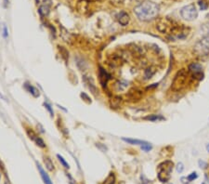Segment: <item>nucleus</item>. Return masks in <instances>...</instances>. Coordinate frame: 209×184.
Masks as SVG:
<instances>
[{"instance_id":"1","label":"nucleus","mask_w":209,"mask_h":184,"mask_svg":"<svg viewBox=\"0 0 209 184\" xmlns=\"http://www.w3.org/2000/svg\"><path fill=\"white\" fill-rule=\"evenodd\" d=\"M159 6L152 1H144L134 8L136 16L140 20L148 22L156 18L159 13Z\"/></svg>"},{"instance_id":"28","label":"nucleus","mask_w":209,"mask_h":184,"mask_svg":"<svg viewBox=\"0 0 209 184\" xmlns=\"http://www.w3.org/2000/svg\"><path fill=\"white\" fill-rule=\"evenodd\" d=\"M61 48H60V50H61V54H62V57H63L65 60L67 58H68V51H66V50L62 48V47H60Z\"/></svg>"},{"instance_id":"30","label":"nucleus","mask_w":209,"mask_h":184,"mask_svg":"<svg viewBox=\"0 0 209 184\" xmlns=\"http://www.w3.org/2000/svg\"><path fill=\"white\" fill-rule=\"evenodd\" d=\"M44 105H45V107L47 108L48 110V112H50V114H51V115H53V111H52V109H51V107H50V105H49V104H48V103H45Z\"/></svg>"},{"instance_id":"20","label":"nucleus","mask_w":209,"mask_h":184,"mask_svg":"<svg viewBox=\"0 0 209 184\" xmlns=\"http://www.w3.org/2000/svg\"><path fill=\"white\" fill-rule=\"evenodd\" d=\"M44 163H45L46 166H47V168L49 171H52L54 169V165H53V163L51 161V159H50L49 157H45L44 158Z\"/></svg>"},{"instance_id":"23","label":"nucleus","mask_w":209,"mask_h":184,"mask_svg":"<svg viewBox=\"0 0 209 184\" xmlns=\"http://www.w3.org/2000/svg\"><path fill=\"white\" fill-rule=\"evenodd\" d=\"M58 158H59V161H60L61 163V164H62V166H63L64 167H66V168H69V165L68 164H67V162L64 160V159H63V157H62V156H61L60 155V154H58Z\"/></svg>"},{"instance_id":"21","label":"nucleus","mask_w":209,"mask_h":184,"mask_svg":"<svg viewBox=\"0 0 209 184\" xmlns=\"http://www.w3.org/2000/svg\"><path fill=\"white\" fill-rule=\"evenodd\" d=\"M33 140H35V142L36 143V145H38L39 147H41V148H45V143H44V141H43V140L42 139H40L39 137H37V136H35V138H33Z\"/></svg>"},{"instance_id":"7","label":"nucleus","mask_w":209,"mask_h":184,"mask_svg":"<svg viewBox=\"0 0 209 184\" xmlns=\"http://www.w3.org/2000/svg\"><path fill=\"white\" fill-rule=\"evenodd\" d=\"M189 71L191 73H192V74H193V76H195L196 78H198L199 80H201V79H203V76H204V74H203V66L199 64V63H191L189 65Z\"/></svg>"},{"instance_id":"35","label":"nucleus","mask_w":209,"mask_h":184,"mask_svg":"<svg viewBox=\"0 0 209 184\" xmlns=\"http://www.w3.org/2000/svg\"><path fill=\"white\" fill-rule=\"evenodd\" d=\"M0 177H1V173H0Z\"/></svg>"},{"instance_id":"16","label":"nucleus","mask_w":209,"mask_h":184,"mask_svg":"<svg viewBox=\"0 0 209 184\" xmlns=\"http://www.w3.org/2000/svg\"><path fill=\"white\" fill-rule=\"evenodd\" d=\"M156 73V69L154 68V67H149L147 70H145L144 72V77L145 79H150V77H152L154 74Z\"/></svg>"},{"instance_id":"4","label":"nucleus","mask_w":209,"mask_h":184,"mask_svg":"<svg viewBox=\"0 0 209 184\" xmlns=\"http://www.w3.org/2000/svg\"><path fill=\"white\" fill-rule=\"evenodd\" d=\"M180 15L184 20L191 22L198 17V10L194 6V4H190V5H187L181 8Z\"/></svg>"},{"instance_id":"11","label":"nucleus","mask_w":209,"mask_h":184,"mask_svg":"<svg viewBox=\"0 0 209 184\" xmlns=\"http://www.w3.org/2000/svg\"><path fill=\"white\" fill-rule=\"evenodd\" d=\"M118 22L123 26L127 25V23L129 22V15L125 11L120 12V14L118 15Z\"/></svg>"},{"instance_id":"10","label":"nucleus","mask_w":209,"mask_h":184,"mask_svg":"<svg viewBox=\"0 0 209 184\" xmlns=\"http://www.w3.org/2000/svg\"><path fill=\"white\" fill-rule=\"evenodd\" d=\"M83 79H84V82H85V84L87 86V87H89L92 93L93 94L97 93V87H96V86L94 85L93 79L89 76H86V75H85V76L83 77Z\"/></svg>"},{"instance_id":"36","label":"nucleus","mask_w":209,"mask_h":184,"mask_svg":"<svg viewBox=\"0 0 209 184\" xmlns=\"http://www.w3.org/2000/svg\"><path fill=\"white\" fill-rule=\"evenodd\" d=\"M170 184H171V183H170Z\"/></svg>"},{"instance_id":"13","label":"nucleus","mask_w":209,"mask_h":184,"mask_svg":"<svg viewBox=\"0 0 209 184\" xmlns=\"http://www.w3.org/2000/svg\"><path fill=\"white\" fill-rule=\"evenodd\" d=\"M115 89L117 91H125L128 87V83L127 81H118L115 83Z\"/></svg>"},{"instance_id":"19","label":"nucleus","mask_w":209,"mask_h":184,"mask_svg":"<svg viewBox=\"0 0 209 184\" xmlns=\"http://www.w3.org/2000/svg\"><path fill=\"white\" fill-rule=\"evenodd\" d=\"M114 183H115V176L114 173H110L102 184H114Z\"/></svg>"},{"instance_id":"14","label":"nucleus","mask_w":209,"mask_h":184,"mask_svg":"<svg viewBox=\"0 0 209 184\" xmlns=\"http://www.w3.org/2000/svg\"><path fill=\"white\" fill-rule=\"evenodd\" d=\"M49 6L50 4H43L40 7H39V13L42 17L47 16L49 13Z\"/></svg>"},{"instance_id":"12","label":"nucleus","mask_w":209,"mask_h":184,"mask_svg":"<svg viewBox=\"0 0 209 184\" xmlns=\"http://www.w3.org/2000/svg\"><path fill=\"white\" fill-rule=\"evenodd\" d=\"M37 168H38V170H39L40 175H41L42 179H43V181L45 182V184H53L51 179H50V178L48 177V175L46 173V171L42 168V166L39 164H37Z\"/></svg>"},{"instance_id":"6","label":"nucleus","mask_w":209,"mask_h":184,"mask_svg":"<svg viewBox=\"0 0 209 184\" xmlns=\"http://www.w3.org/2000/svg\"><path fill=\"white\" fill-rule=\"evenodd\" d=\"M143 92L139 89H131L127 94V99L131 102H137L141 99Z\"/></svg>"},{"instance_id":"17","label":"nucleus","mask_w":209,"mask_h":184,"mask_svg":"<svg viewBox=\"0 0 209 184\" xmlns=\"http://www.w3.org/2000/svg\"><path fill=\"white\" fill-rule=\"evenodd\" d=\"M25 89H26L29 92H30L33 96H35V97H38V96H39V91L37 90L35 87H33V86L28 85V84H25Z\"/></svg>"},{"instance_id":"22","label":"nucleus","mask_w":209,"mask_h":184,"mask_svg":"<svg viewBox=\"0 0 209 184\" xmlns=\"http://www.w3.org/2000/svg\"><path fill=\"white\" fill-rule=\"evenodd\" d=\"M146 120H150V121H156V120H162L164 119L162 116H159V115H153V116H148L145 118Z\"/></svg>"},{"instance_id":"18","label":"nucleus","mask_w":209,"mask_h":184,"mask_svg":"<svg viewBox=\"0 0 209 184\" xmlns=\"http://www.w3.org/2000/svg\"><path fill=\"white\" fill-rule=\"evenodd\" d=\"M123 140L127 142L129 144H135V145H142L146 143V141L140 140H133V139H127V138H123Z\"/></svg>"},{"instance_id":"33","label":"nucleus","mask_w":209,"mask_h":184,"mask_svg":"<svg viewBox=\"0 0 209 184\" xmlns=\"http://www.w3.org/2000/svg\"><path fill=\"white\" fill-rule=\"evenodd\" d=\"M206 150H207V152H209V144L206 145Z\"/></svg>"},{"instance_id":"15","label":"nucleus","mask_w":209,"mask_h":184,"mask_svg":"<svg viewBox=\"0 0 209 184\" xmlns=\"http://www.w3.org/2000/svg\"><path fill=\"white\" fill-rule=\"evenodd\" d=\"M121 103H122V98L119 97V96H116V97H114L111 99V106L112 108H118Z\"/></svg>"},{"instance_id":"3","label":"nucleus","mask_w":209,"mask_h":184,"mask_svg":"<svg viewBox=\"0 0 209 184\" xmlns=\"http://www.w3.org/2000/svg\"><path fill=\"white\" fill-rule=\"evenodd\" d=\"M174 164L171 161H165L158 166V179L163 183L167 182L170 179Z\"/></svg>"},{"instance_id":"34","label":"nucleus","mask_w":209,"mask_h":184,"mask_svg":"<svg viewBox=\"0 0 209 184\" xmlns=\"http://www.w3.org/2000/svg\"><path fill=\"white\" fill-rule=\"evenodd\" d=\"M206 183H207V184H209V181H206Z\"/></svg>"},{"instance_id":"2","label":"nucleus","mask_w":209,"mask_h":184,"mask_svg":"<svg viewBox=\"0 0 209 184\" xmlns=\"http://www.w3.org/2000/svg\"><path fill=\"white\" fill-rule=\"evenodd\" d=\"M188 80H189V73L185 69H181L175 75L171 89L174 91H181L187 87Z\"/></svg>"},{"instance_id":"26","label":"nucleus","mask_w":209,"mask_h":184,"mask_svg":"<svg viewBox=\"0 0 209 184\" xmlns=\"http://www.w3.org/2000/svg\"><path fill=\"white\" fill-rule=\"evenodd\" d=\"M198 164H199V166L201 167V168H204V169L207 168V163L206 162H204L203 160H199Z\"/></svg>"},{"instance_id":"8","label":"nucleus","mask_w":209,"mask_h":184,"mask_svg":"<svg viewBox=\"0 0 209 184\" xmlns=\"http://www.w3.org/2000/svg\"><path fill=\"white\" fill-rule=\"evenodd\" d=\"M123 62V59L121 56H118V55H112L109 58L108 60V64L110 65L111 67H119L121 64H122Z\"/></svg>"},{"instance_id":"24","label":"nucleus","mask_w":209,"mask_h":184,"mask_svg":"<svg viewBox=\"0 0 209 184\" xmlns=\"http://www.w3.org/2000/svg\"><path fill=\"white\" fill-rule=\"evenodd\" d=\"M141 149L143 151H145V152H149L150 150H152V145H150V143L146 142V143L141 145Z\"/></svg>"},{"instance_id":"32","label":"nucleus","mask_w":209,"mask_h":184,"mask_svg":"<svg viewBox=\"0 0 209 184\" xmlns=\"http://www.w3.org/2000/svg\"><path fill=\"white\" fill-rule=\"evenodd\" d=\"M4 36L7 37V28L4 27Z\"/></svg>"},{"instance_id":"27","label":"nucleus","mask_w":209,"mask_h":184,"mask_svg":"<svg viewBox=\"0 0 209 184\" xmlns=\"http://www.w3.org/2000/svg\"><path fill=\"white\" fill-rule=\"evenodd\" d=\"M183 170H184V166L182 163H178V164L177 165V171L178 173H182L183 172Z\"/></svg>"},{"instance_id":"9","label":"nucleus","mask_w":209,"mask_h":184,"mask_svg":"<svg viewBox=\"0 0 209 184\" xmlns=\"http://www.w3.org/2000/svg\"><path fill=\"white\" fill-rule=\"evenodd\" d=\"M109 78H110V75L107 74L105 70L100 67L99 70V83L101 84V86H103V87L106 86Z\"/></svg>"},{"instance_id":"25","label":"nucleus","mask_w":209,"mask_h":184,"mask_svg":"<svg viewBox=\"0 0 209 184\" xmlns=\"http://www.w3.org/2000/svg\"><path fill=\"white\" fill-rule=\"evenodd\" d=\"M188 179H189V181L191 182V181H194V179H196L198 178V175H197V173L196 172H192L191 175H189L188 176Z\"/></svg>"},{"instance_id":"29","label":"nucleus","mask_w":209,"mask_h":184,"mask_svg":"<svg viewBox=\"0 0 209 184\" xmlns=\"http://www.w3.org/2000/svg\"><path fill=\"white\" fill-rule=\"evenodd\" d=\"M199 5H200V7H201V10H206V8H207V5H206V4H204V2H202V1L199 3Z\"/></svg>"},{"instance_id":"31","label":"nucleus","mask_w":209,"mask_h":184,"mask_svg":"<svg viewBox=\"0 0 209 184\" xmlns=\"http://www.w3.org/2000/svg\"><path fill=\"white\" fill-rule=\"evenodd\" d=\"M181 181H182L183 184H188V183L190 182V181H189V179H188V178H185V177L181 178Z\"/></svg>"},{"instance_id":"5","label":"nucleus","mask_w":209,"mask_h":184,"mask_svg":"<svg viewBox=\"0 0 209 184\" xmlns=\"http://www.w3.org/2000/svg\"><path fill=\"white\" fill-rule=\"evenodd\" d=\"M194 52L198 56L209 55V35L204 37L194 46Z\"/></svg>"}]
</instances>
